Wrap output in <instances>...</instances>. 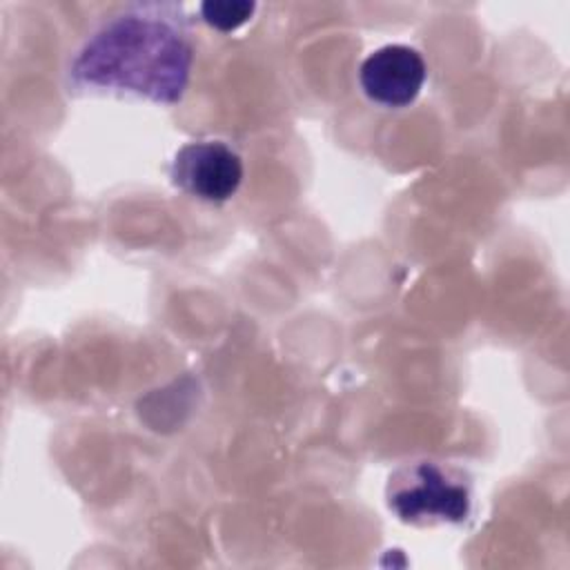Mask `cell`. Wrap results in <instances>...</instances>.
Returning <instances> with one entry per match:
<instances>
[{"mask_svg": "<svg viewBox=\"0 0 570 570\" xmlns=\"http://www.w3.org/2000/svg\"><path fill=\"white\" fill-rule=\"evenodd\" d=\"M169 178L187 196L218 205L238 191L243 158L223 140H191L174 154Z\"/></svg>", "mask_w": 570, "mask_h": 570, "instance_id": "3957f363", "label": "cell"}, {"mask_svg": "<svg viewBox=\"0 0 570 570\" xmlns=\"http://www.w3.org/2000/svg\"><path fill=\"white\" fill-rule=\"evenodd\" d=\"M200 11V18L223 31V33H229V31H236L238 27H243L256 11V2L252 0H207L198 7Z\"/></svg>", "mask_w": 570, "mask_h": 570, "instance_id": "5b68a950", "label": "cell"}, {"mask_svg": "<svg viewBox=\"0 0 570 570\" xmlns=\"http://www.w3.org/2000/svg\"><path fill=\"white\" fill-rule=\"evenodd\" d=\"M428 67L423 56L407 45H385L372 51L358 69L363 94L387 109H401L416 100Z\"/></svg>", "mask_w": 570, "mask_h": 570, "instance_id": "277c9868", "label": "cell"}, {"mask_svg": "<svg viewBox=\"0 0 570 570\" xmlns=\"http://www.w3.org/2000/svg\"><path fill=\"white\" fill-rule=\"evenodd\" d=\"M194 65L187 13L176 2H134L96 24L67 65L76 96L176 105Z\"/></svg>", "mask_w": 570, "mask_h": 570, "instance_id": "6da1fadb", "label": "cell"}, {"mask_svg": "<svg viewBox=\"0 0 570 570\" xmlns=\"http://www.w3.org/2000/svg\"><path fill=\"white\" fill-rule=\"evenodd\" d=\"M387 505L405 523H461L470 514V490L439 463L416 461L390 479Z\"/></svg>", "mask_w": 570, "mask_h": 570, "instance_id": "7a4b0ae2", "label": "cell"}]
</instances>
